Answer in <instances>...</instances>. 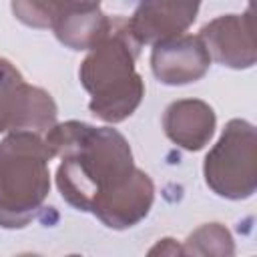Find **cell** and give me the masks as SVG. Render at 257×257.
<instances>
[{
  "mask_svg": "<svg viewBox=\"0 0 257 257\" xmlns=\"http://www.w3.org/2000/svg\"><path fill=\"white\" fill-rule=\"evenodd\" d=\"M44 143L60 159L56 187L76 211L92 213L108 229L139 225L155 201L153 179L135 165L122 133L82 120L56 122Z\"/></svg>",
  "mask_w": 257,
  "mask_h": 257,
  "instance_id": "cell-1",
  "label": "cell"
},
{
  "mask_svg": "<svg viewBox=\"0 0 257 257\" xmlns=\"http://www.w3.org/2000/svg\"><path fill=\"white\" fill-rule=\"evenodd\" d=\"M141 44L124 18H112L108 32L88 50L78 68L82 88L90 94L88 110L110 124L126 120L145 98V80L135 68Z\"/></svg>",
  "mask_w": 257,
  "mask_h": 257,
  "instance_id": "cell-2",
  "label": "cell"
},
{
  "mask_svg": "<svg viewBox=\"0 0 257 257\" xmlns=\"http://www.w3.org/2000/svg\"><path fill=\"white\" fill-rule=\"evenodd\" d=\"M52 155L38 133H8L0 141V227L22 229L50 193Z\"/></svg>",
  "mask_w": 257,
  "mask_h": 257,
  "instance_id": "cell-3",
  "label": "cell"
},
{
  "mask_svg": "<svg viewBox=\"0 0 257 257\" xmlns=\"http://www.w3.org/2000/svg\"><path fill=\"white\" fill-rule=\"evenodd\" d=\"M207 187L231 201L249 199L257 189V131L245 118H231L203 163Z\"/></svg>",
  "mask_w": 257,
  "mask_h": 257,
  "instance_id": "cell-4",
  "label": "cell"
},
{
  "mask_svg": "<svg viewBox=\"0 0 257 257\" xmlns=\"http://www.w3.org/2000/svg\"><path fill=\"white\" fill-rule=\"evenodd\" d=\"M58 106L52 94L28 84L22 72L0 56V133H46L56 124Z\"/></svg>",
  "mask_w": 257,
  "mask_h": 257,
  "instance_id": "cell-5",
  "label": "cell"
},
{
  "mask_svg": "<svg viewBox=\"0 0 257 257\" xmlns=\"http://www.w3.org/2000/svg\"><path fill=\"white\" fill-rule=\"evenodd\" d=\"M255 26H253V6L243 14H223L207 22L199 38L203 40L211 60L227 68H251L257 60L255 48Z\"/></svg>",
  "mask_w": 257,
  "mask_h": 257,
  "instance_id": "cell-6",
  "label": "cell"
},
{
  "mask_svg": "<svg viewBox=\"0 0 257 257\" xmlns=\"http://www.w3.org/2000/svg\"><path fill=\"white\" fill-rule=\"evenodd\" d=\"M211 66V56L199 36L179 34L153 44L151 70L155 78L169 86L201 80Z\"/></svg>",
  "mask_w": 257,
  "mask_h": 257,
  "instance_id": "cell-7",
  "label": "cell"
},
{
  "mask_svg": "<svg viewBox=\"0 0 257 257\" xmlns=\"http://www.w3.org/2000/svg\"><path fill=\"white\" fill-rule=\"evenodd\" d=\"M201 2L203 0H141L135 14L126 20L128 30L141 46L185 34L195 22Z\"/></svg>",
  "mask_w": 257,
  "mask_h": 257,
  "instance_id": "cell-8",
  "label": "cell"
},
{
  "mask_svg": "<svg viewBox=\"0 0 257 257\" xmlns=\"http://www.w3.org/2000/svg\"><path fill=\"white\" fill-rule=\"evenodd\" d=\"M217 116L209 102L201 98H181L171 102L163 114V128L169 141L185 151H201L215 135Z\"/></svg>",
  "mask_w": 257,
  "mask_h": 257,
  "instance_id": "cell-9",
  "label": "cell"
},
{
  "mask_svg": "<svg viewBox=\"0 0 257 257\" xmlns=\"http://www.w3.org/2000/svg\"><path fill=\"white\" fill-rule=\"evenodd\" d=\"M10 8L24 26L54 30L72 16L100 8V0H12Z\"/></svg>",
  "mask_w": 257,
  "mask_h": 257,
  "instance_id": "cell-10",
  "label": "cell"
},
{
  "mask_svg": "<svg viewBox=\"0 0 257 257\" xmlns=\"http://www.w3.org/2000/svg\"><path fill=\"white\" fill-rule=\"evenodd\" d=\"M183 255H219L227 257L235 253V243L231 231L221 223H205L195 229L185 245L181 247Z\"/></svg>",
  "mask_w": 257,
  "mask_h": 257,
  "instance_id": "cell-11",
  "label": "cell"
},
{
  "mask_svg": "<svg viewBox=\"0 0 257 257\" xmlns=\"http://www.w3.org/2000/svg\"><path fill=\"white\" fill-rule=\"evenodd\" d=\"M157 253H161V255H183V253H181V247H179L177 241L171 239V237L161 239L153 249H149V255H157Z\"/></svg>",
  "mask_w": 257,
  "mask_h": 257,
  "instance_id": "cell-12",
  "label": "cell"
}]
</instances>
